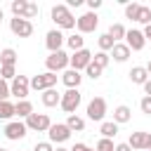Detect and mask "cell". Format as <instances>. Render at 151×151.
Here are the masks:
<instances>
[{"instance_id":"13","label":"cell","mask_w":151,"mask_h":151,"mask_svg":"<svg viewBox=\"0 0 151 151\" xmlns=\"http://www.w3.org/2000/svg\"><path fill=\"white\" fill-rule=\"evenodd\" d=\"M26 132H28V130H26V123H21V120H12V123L5 125V137L12 139V142H14V139H24Z\"/></svg>"},{"instance_id":"5","label":"cell","mask_w":151,"mask_h":151,"mask_svg":"<svg viewBox=\"0 0 151 151\" xmlns=\"http://www.w3.org/2000/svg\"><path fill=\"white\" fill-rule=\"evenodd\" d=\"M52 125L50 116L47 113H31L26 118V130H35V132H47Z\"/></svg>"},{"instance_id":"4","label":"cell","mask_w":151,"mask_h":151,"mask_svg":"<svg viewBox=\"0 0 151 151\" xmlns=\"http://www.w3.org/2000/svg\"><path fill=\"white\" fill-rule=\"evenodd\" d=\"M54 85H57V73H52V71H45V73L31 78V87L38 90V92H45V90H50Z\"/></svg>"},{"instance_id":"44","label":"cell","mask_w":151,"mask_h":151,"mask_svg":"<svg viewBox=\"0 0 151 151\" xmlns=\"http://www.w3.org/2000/svg\"><path fill=\"white\" fill-rule=\"evenodd\" d=\"M142 33H144V38H146V40H151V24H149V26H144V31H142Z\"/></svg>"},{"instance_id":"12","label":"cell","mask_w":151,"mask_h":151,"mask_svg":"<svg viewBox=\"0 0 151 151\" xmlns=\"http://www.w3.org/2000/svg\"><path fill=\"white\" fill-rule=\"evenodd\" d=\"M125 45L130 47V52L134 50V52H139V50H144V45H146V38H144V33L142 31H137V28H130V31H125Z\"/></svg>"},{"instance_id":"1","label":"cell","mask_w":151,"mask_h":151,"mask_svg":"<svg viewBox=\"0 0 151 151\" xmlns=\"http://www.w3.org/2000/svg\"><path fill=\"white\" fill-rule=\"evenodd\" d=\"M52 21L57 24V28H76V17L71 14V9L66 5L52 7Z\"/></svg>"},{"instance_id":"38","label":"cell","mask_w":151,"mask_h":151,"mask_svg":"<svg viewBox=\"0 0 151 151\" xmlns=\"http://www.w3.org/2000/svg\"><path fill=\"white\" fill-rule=\"evenodd\" d=\"M139 109H142V113L151 116V97H144V99L139 101Z\"/></svg>"},{"instance_id":"34","label":"cell","mask_w":151,"mask_h":151,"mask_svg":"<svg viewBox=\"0 0 151 151\" xmlns=\"http://www.w3.org/2000/svg\"><path fill=\"white\" fill-rule=\"evenodd\" d=\"M113 149H116L113 139H104V137H101V139L97 142V151H113Z\"/></svg>"},{"instance_id":"19","label":"cell","mask_w":151,"mask_h":151,"mask_svg":"<svg viewBox=\"0 0 151 151\" xmlns=\"http://www.w3.org/2000/svg\"><path fill=\"white\" fill-rule=\"evenodd\" d=\"M130 118H132V111H130V106H125V104L116 106V111H113V123H116V125H120V123H127Z\"/></svg>"},{"instance_id":"32","label":"cell","mask_w":151,"mask_h":151,"mask_svg":"<svg viewBox=\"0 0 151 151\" xmlns=\"http://www.w3.org/2000/svg\"><path fill=\"white\" fill-rule=\"evenodd\" d=\"M137 12H139V2H127V5H125V17H127V19L134 21V19H137Z\"/></svg>"},{"instance_id":"40","label":"cell","mask_w":151,"mask_h":151,"mask_svg":"<svg viewBox=\"0 0 151 151\" xmlns=\"http://www.w3.org/2000/svg\"><path fill=\"white\" fill-rule=\"evenodd\" d=\"M68 151H94V149H90L87 144H83V142H78V144H76L73 149H68Z\"/></svg>"},{"instance_id":"47","label":"cell","mask_w":151,"mask_h":151,"mask_svg":"<svg viewBox=\"0 0 151 151\" xmlns=\"http://www.w3.org/2000/svg\"><path fill=\"white\" fill-rule=\"evenodd\" d=\"M54 151H68V149H64V146H57V149H54Z\"/></svg>"},{"instance_id":"18","label":"cell","mask_w":151,"mask_h":151,"mask_svg":"<svg viewBox=\"0 0 151 151\" xmlns=\"http://www.w3.org/2000/svg\"><path fill=\"white\" fill-rule=\"evenodd\" d=\"M40 99H42V104H45L47 109H52V106H57V104L61 101V92H57L54 87H50V90H45V92H42V97H40Z\"/></svg>"},{"instance_id":"50","label":"cell","mask_w":151,"mask_h":151,"mask_svg":"<svg viewBox=\"0 0 151 151\" xmlns=\"http://www.w3.org/2000/svg\"><path fill=\"white\" fill-rule=\"evenodd\" d=\"M0 151H7V149H0Z\"/></svg>"},{"instance_id":"33","label":"cell","mask_w":151,"mask_h":151,"mask_svg":"<svg viewBox=\"0 0 151 151\" xmlns=\"http://www.w3.org/2000/svg\"><path fill=\"white\" fill-rule=\"evenodd\" d=\"M0 78H2V80H14V78H17L14 66H0Z\"/></svg>"},{"instance_id":"36","label":"cell","mask_w":151,"mask_h":151,"mask_svg":"<svg viewBox=\"0 0 151 151\" xmlns=\"http://www.w3.org/2000/svg\"><path fill=\"white\" fill-rule=\"evenodd\" d=\"M33 17H38V5H35V2H28V9H26L24 19H26V21H31Z\"/></svg>"},{"instance_id":"42","label":"cell","mask_w":151,"mask_h":151,"mask_svg":"<svg viewBox=\"0 0 151 151\" xmlns=\"http://www.w3.org/2000/svg\"><path fill=\"white\" fill-rule=\"evenodd\" d=\"M113 151H132L130 146H127V142H123V144H116V149Z\"/></svg>"},{"instance_id":"25","label":"cell","mask_w":151,"mask_h":151,"mask_svg":"<svg viewBox=\"0 0 151 151\" xmlns=\"http://www.w3.org/2000/svg\"><path fill=\"white\" fill-rule=\"evenodd\" d=\"M0 61H2V66H14L17 64V52L12 47H5L0 52Z\"/></svg>"},{"instance_id":"45","label":"cell","mask_w":151,"mask_h":151,"mask_svg":"<svg viewBox=\"0 0 151 151\" xmlns=\"http://www.w3.org/2000/svg\"><path fill=\"white\" fill-rule=\"evenodd\" d=\"M144 92H146V97H151V80L144 83Z\"/></svg>"},{"instance_id":"2","label":"cell","mask_w":151,"mask_h":151,"mask_svg":"<svg viewBox=\"0 0 151 151\" xmlns=\"http://www.w3.org/2000/svg\"><path fill=\"white\" fill-rule=\"evenodd\" d=\"M104 116H106V99L104 97H92L90 104H87V118L101 123Z\"/></svg>"},{"instance_id":"24","label":"cell","mask_w":151,"mask_h":151,"mask_svg":"<svg viewBox=\"0 0 151 151\" xmlns=\"http://www.w3.org/2000/svg\"><path fill=\"white\" fill-rule=\"evenodd\" d=\"M12 14L14 17H19V19H24V14H26V9H28V0H12Z\"/></svg>"},{"instance_id":"16","label":"cell","mask_w":151,"mask_h":151,"mask_svg":"<svg viewBox=\"0 0 151 151\" xmlns=\"http://www.w3.org/2000/svg\"><path fill=\"white\" fill-rule=\"evenodd\" d=\"M111 57H113V61L123 64V61H127V59H130V47H127L125 42H116V45H113V50H111Z\"/></svg>"},{"instance_id":"29","label":"cell","mask_w":151,"mask_h":151,"mask_svg":"<svg viewBox=\"0 0 151 151\" xmlns=\"http://www.w3.org/2000/svg\"><path fill=\"white\" fill-rule=\"evenodd\" d=\"M109 61H111V57H109V52H97V54L92 57V64H94V66H99L101 71H104V68L109 66Z\"/></svg>"},{"instance_id":"8","label":"cell","mask_w":151,"mask_h":151,"mask_svg":"<svg viewBox=\"0 0 151 151\" xmlns=\"http://www.w3.org/2000/svg\"><path fill=\"white\" fill-rule=\"evenodd\" d=\"M97 26H99V17H97L94 12H85V14H80V17L76 19V28H78L80 33H92Z\"/></svg>"},{"instance_id":"41","label":"cell","mask_w":151,"mask_h":151,"mask_svg":"<svg viewBox=\"0 0 151 151\" xmlns=\"http://www.w3.org/2000/svg\"><path fill=\"white\" fill-rule=\"evenodd\" d=\"M87 7H90V9L94 12L97 7H101V0H87Z\"/></svg>"},{"instance_id":"43","label":"cell","mask_w":151,"mask_h":151,"mask_svg":"<svg viewBox=\"0 0 151 151\" xmlns=\"http://www.w3.org/2000/svg\"><path fill=\"white\" fill-rule=\"evenodd\" d=\"M80 5H83V0H68V2H66L68 9H71V7H80Z\"/></svg>"},{"instance_id":"14","label":"cell","mask_w":151,"mask_h":151,"mask_svg":"<svg viewBox=\"0 0 151 151\" xmlns=\"http://www.w3.org/2000/svg\"><path fill=\"white\" fill-rule=\"evenodd\" d=\"M64 42H66V38H64V33H61L59 28H54V31H50V33L45 35V45H47L50 54H52V52H59Z\"/></svg>"},{"instance_id":"46","label":"cell","mask_w":151,"mask_h":151,"mask_svg":"<svg viewBox=\"0 0 151 151\" xmlns=\"http://www.w3.org/2000/svg\"><path fill=\"white\" fill-rule=\"evenodd\" d=\"M144 149H149V151H151V134H146V146H144Z\"/></svg>"},{"instance_id":"48","label":"cell","mask_w":151,"mask_h":151,"mask_svg":"<svg viewBox=\"0 0 151 151\" xmlns=\"http://www.w3.org/2000/svg\"><path fill=\"white\" fill-rule=\"evenodd\" d=\"M144 68H146V71H149V73H151V61H149V64H146V66H144Z\"/></svg>"},{"instance_id":"27","label":"cell","mask_w":151,"mask_h":151,"mask_svg":"<svg viewBox=\"0 0 151 151\" xmlns=\"http://www.w3.org/2000/svg\"><path fill=\"white\" fill-rule=\"evenodd\" d=\"M134 21H139V24L149 26V24H151V7H146V5H139V12H137V19H134Z\"/></svg>"},{"instance_id":"28","label":"cell","mask_w":151,"mask_h":151,"mask_svg":"<svg viewBox=\"0 0 151 151\" xmlns=\"http://www.w3.org/2000/svg\"><path fill=\"white\" fill-rule=\"evenodd\" d=\"M99 52H109V50H113V45H116V40L109 35V33H104V35H99Z\"/></svg>"},{"instance_id":"49","label":"cell","mask_w":151,"mask_h":151,"mask_svg":"<svg viewBox=\"0 0 151 151\" xmlns=\"http://www.w3.org/2000/svg\"><path fill=\"white\" fill-rule=\"evenodd\" d=\"M2 17H5V14H2V7H0V21H2Z\"/></svg>"},{"instance_id":"3","label":"cell","mask_w":151,"mask_h":151,"mask_svg":"<svg viewBox=\"0 0 151 151\" xmlns=\"http://www.w3.org/2000/svg\"><path fill=\"white\" fill-rule=\"evenodd\" d=\"M45 66H47V71H52V73H57V71H66V66H68V54H66L64 50L52 52V54L45 59Z\"/></svg>"},{"instance_id":"7","label":"cell","mask_w":151,"mask_h":151,"mask_svg":"<svg viewBox=\"0 0 151 151\" xmlns=\"http://www.w3.org/2000/svg\"><path fill=\"white\" fill-rule=\"evenodd\" d=\"M28 90H31V80L26 76H17L12 80V85H9V94H14L19 101H24L28 97Z\"/></svg>"},{"instance_id":"17","label":"cell","mask_w":151,"mask_h":151,"mask_svg":"<svg viewBox=\"0 0 151 151\" xmlns=\"http://www.w3.org/2000/svg\"><path fill=\"white\" fill-rule=\"evenodd\" d=\"M146 134H149V132H142V130H139V132H132L130 139H127V146H130L132 151H142V149L146 146Z\"/></svg>"},{"instance_id":"22","label":"cell","mask_w":151,"mask_h":151,"mask_svg":"<svg viewBox=\"0 0 151 151\" xmlns=\"http://www.w3.org/2000/svg\"><path fill=\"white\" fill-rule=\"evenodd\" d=\"M99 132H101V137H104V139H111V137H116V134H118V125H116L113 120H104V123H101V127H99Z\"/></svg>"},{"instance_id":"15","label":"cell","mask_w":151,"mask_h":151,"mask_svg":"<svg viewBox=\"0 0 151 151\" xmlns=\"http://www.w3.org/2000/svg\"><path fill=\"white\" fill-rule=\"evenodd\" d=\"M61 83H64L68 90H78V85L83 83V76H80V71L68 68V71H64V73H61Z\"/></svg>"},{"instance_id":"35","label":"cell","mask_w":151,"mask_h":151,"mask_svg":"<svg viewBox=\"0 0 151 151\" xmlns=\"http://www.w3.org/2000/svg\"><path fill=\"white\" fill-rule=\"evenodd\" d=\"M85 73H87V78H92V80H97V78L101 76V68H99V66H94V64L90 61V64H87V68H85Z\"/></svg>"},{"instance_id":"10","label":"cell","mask_w":151,"mask_h":151,"mask_svg":"<svg viewBox=\"0 0 151 151\" xmlns=\"http://www.w3.org/2000/svg\"><path fill=\"white\" fill-rule=\"evenodd\" d=\"M47 137H50V144H52V142H57V144H64V142L71 137V130L66 127V123H54V125H50V130H47Z\"/></svg>"},{"instance_id":"26","label":"cell","mask_w":151,"mask_h":151,"mask_svg":"<svg viewBox=\"0 0 151 151\" xmlns=\"http://www.w3.org/2000/svg\"><path fill=\"white\" fill-rule=\"evenodd\" d=\"M66 45H68L73 52H78V50H83V45H85V38H83L80 33H73V35H68V38H66Z\"/></svg>"},{"instance_id":"37","label":"cell","mask_w":151,"mask_h":151,"mask_svg":"<svg viewBox=\"0 0 151 151\" xmlns=\"http://www.w3.org/2000/svg\"><path fill=\"white\" fill-rule=\"evenodd\" d=\"M7 97H9V85H7V80L0 78V101H7Z\"/></svg>"},{"instance_id":"39","label":"cell","mask_w":151,"mask_h":151,"mask_svg":"<svg viewBox=\"0 0 151 151\" xmlns=\"http://www.w3.org/2000/svg\"><path fill=\"white\" fill-rule=\"evenodd\" d=\"M33 151H54V146H52V144H50V142H38V144H35V149H33Z\"/></svg>"},{"instance_id":"6","label":"cell","mask_w":151,"mask_h":151,"mask_svg":"<svg viewBox=\"0 0 151 151\" xmlns=\"http://www.w3.org/2000/svg\"><path fill=\"white\" fill-rule=\"evenodd\" d=\"M90 61H92V52L85 50V47L78 50V52H73V54L68 57V66H71L73 71H85Z\"/></svg>"},{"instance_id":"23","label":"cell","mask_w":151,"mask_h":151,"mask_svg":"<svg viewBox=\"0 0 151 151\" xmlns=\"http://www.w3.org/2000/svg\"><path fill=\"white\" fill-rule=\"evenodd\" d=\"M66 127H68L71 132H73V130H76V132H83V130H85V120H83L80 116L71 113V116H68V120H66Z\"/></svg>"},{"instance_id":"31","label":"cell","mask_w":151,"mask_h":151,"mask_svg":"<svg viewBox=\"0 0 151 151\" xmlns=\"http://www.w3.org/2000/svg\"><path fill=\"white\" fill-rule=\"evenodd\" d=\"M109 35L118 42L120 38H125V26L123 24H111V28H109Z\"/></svg>"},{"instance_id":"20","label":"cell","mask_w":151,"mask_h":151,"mask_svg":"<svg viewBox=\"0 0 151 151\" xmlns=\"http://www.w3.org/2000/svg\"><path fill=\"white\" fill-rule=\"evenodd\" d=\"M130 80H132L134 85H144V83L149 80V71H146L144 66H134V68L130 71Z\"/></svg>"},{"instance_id":"9","label":"cell","mask_w":151,"mask_h":151,"mask_svg":"<svg viewBox=\"0 0 151 151\" xmlns=\"http://www.w3.org/2000/svg\"><path fill=\"white\" fill-rule=\"evenodd\" d=\"M80 99H83V97H80V92H78V90H66V92L61 94L59 106H61V109H64V111L71 116V113H73V111L80 106Z\"/></svg>"},{"instance_id":"30","label":"cell","mask_w":151,"mask_h":151,"mask_svg":"<svg viewBox=\"0 0 151 151\" xmlns=\"http://www.w3.org/2000/svg\"><path fill=\"white\" fill-rule=\"evenodd\" d=\"M12 116H14V104L0 101V120H9Z\"/></svg>"},{"instance_id":"21","label":"cell","mask_w":151,"mask_h":151,"mask_svg":"<svg viewBox=\"0 0 151 151\" xmlns=\"http://www.w3.org/2000/svg\"><path fill=\"white\" fill-rule=\"evenodd\" d=\"M33 113V104L28 101V99H24V101H17L14 104V116H19V118H28Z\"/></svg>"},{"instance_id":"11","label":"cell","mask_w":151,"mask_h":151,"mask_svg":"<svg viewBox=\"0 0 151 151\" xmlns=\"http://www.w3.org/2000/svg\"><path fill=\"white\" fill-rule=\"evenodd\" d=\"M9 31H12L14 35H19V38H28V35L33 33V24L26 21V19L14 17V19H9Z\"/></svg>"}]
</instances>
